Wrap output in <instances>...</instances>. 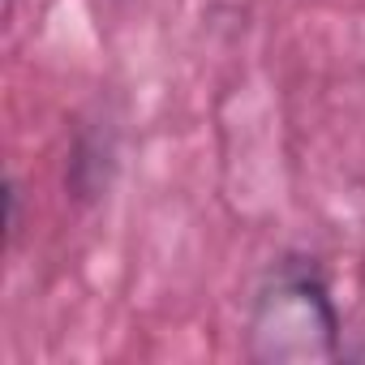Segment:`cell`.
<instances>
[{
  "instance_id": "cell-1",
  "label": "cell",
  "mask_w": 365,
  "mask_h": 365,
  "mask_svg": "<svg viewBox=\"0 0 365 365\" xmlns=\"http://www.w3.org/2000/svg\"><path fill=\"white\" fill-rule=\"evenodd\" d=\"M245 352L258 365H327L339 356V314L309 271L275 275L245 327Z\"/></svg>"
}]
</instances>
